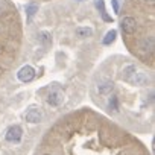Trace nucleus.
Segmentation results:
<instances>
[{"mask_svg": "<svg viewBox=\"0 0 155 155\" xmlns=\"http://www.w3.org/2000/svg\"><path fill=\"white\" fill-rule=\"evenodd\" d=\"M64 102V91L59 87H53L47 96V104L50 107H59Z\"/></svg>", "mask_w": 155, "mask_h": 155, "instance_id": "1", "label": "nucleus"}, {"mask_svg": "<svg viewBox=\"0 0 155 155\" xmlns=\"http://www.w3.org/2000/svg\"><path fill=\"white\" fill-rule=\"evenodd\" d=\"M21 137H23V129H21L18 125H12V126H9V128L6 129V132H5V138H6L8 141H11V143H17V141H20Z\"/></svg>", "mask_w": 155, "mask_h": 155, "instance_id": "2", "label": "nucleus"}, {"mask_svg": "<svg viewBox=\"0 0 155 155\" xmlns=\"http://www.w3.org/2000/svg\"><path fill=\"white\" fill-rule=\"evenodd\" d=\"M129 82L131 84H134V85H147V84H150L152 82V79H150V76L147 74V73H144V71H135L134 73V76L129 79Z\"/></svg>", "mask_w": 155, "mask_h": 155, "instance_id": "3", "label": "nucleus"}, {"mask_svg": "<svg viewBox=\"0 0 155 155\" xmlns=\"http://www.w3.org/2000/svg\"><path fill=\"white\" fill-rule=\"evenodd\" d=\"M17 78H18L21 82H31L34 78H35V70H34V67H31V65H23V67L18 70Z\"/></svg>", "mask_w": 155, "mask_h": 155, "instance_id": "4", "label": "nucleus"}, {"mask_svg": "<svg viewBox=\"0 0 155 155\" xmlns=\"http://www.w3.org/2000/svg\"><path fill=\"white\" fill-rule=\"evenodd\" d=\"M25 120L29 122V123H38L43 120V111L41 108H37V107H32L26 111L25 114Z\"/></svg>", "mask_w": 155, "mask_h": 155, "instance_id": "5", "label": "nucleus"}, {"mask_svg": "<svg viewBox=\"0 0 155 155\" xmlns=\"http://www.w3.org/2000/svg\"><path fill=\"white\" fill-rule=\"evenodd\" d=\"M120 28L125 34H134L137 29V21L132 17H123L120 21Z\"/></svg>", "mask_w": 155, "mask_h": 155, "instance_id": "6", "label": "nucleus"}, {"mask_svg": "<svg viewBox=\"0 0 155 155\" xmlns=\"http://www.w3.org/2000/svg\"><path fill=\"white\" fill-rule=\"evenodd\" d=\"M153 49H155V40L152 35H147L140 41V50L143 53H152Z\"/></svg>", "mask_w": 155, "mask_h": 155, "instance_id": "7", "label": "nucleus"}, {"mask_svg": "<svg viewBox=\"0 0 155 155\" xmlns=\"http://www.w3.org/2000/svg\"><path fill=\"white\" fill-rule=\"evenodd\" d=\"M113 90H114L113 81H101V82L97 84V91H99L101 94H110Z\"/></svg>", "mask_w": 155, "mask_h": 155, "instance_id": "8", "label": "nucleus"}, {"mask_svg": "<svg viewBox=\"0 0 155 155\" xmlns=\"http://www.w3.org/2000/svg\"><path fill=\"white\" fill-rule=\"evenodd\" d=\"M38 12V5H35V3H29L28 6H26V15H28V23H31L32 21V18H34V15Z\"/></svg>", "mask_w": 155, "mask_h": 155, "instance_id": "9", "label": "nucleus"}, {"mask_svg": "<svg viewBox=\"0 0 155 155\" xmlns=\"http://www.w3.org/2000/svg\"><path fill=\"white\" fill-rule=\"evenodd\" d=\"M74 34L81 38H88V37L93 35V29L91 28H76Z\"/></svg>", "mask_w": 155, "mask_h": 155, "instance_id": "10", "label": "nucleus"}, {"mask_svg": "<svg viewBox=\"0 0 155 155\" xmlns=\"http://www.w3.org/2000/svg\"><path fill=\"white\" fill-rule=\"evenodd\" d=\"M137 71V68H135V65H128V67H125L123 68V74H122V78L125 81H128L129 82V79L134 76V73Z\"/></svg>", "mask_w": 155, "mask_h": 155, "instance_id": "11", "label": "nucleus"}, {"mask_svg": "<svg viewBox=\"0 0 155 155\" xmlns=\"http://www.w3.org/2000/svg\"><path fill=\"white\" fill-rule=\"evenodd\" d=\"M38 41H40L41 44H49V43H52V35H50V32L41 31V32L38 34Z\"/></svg>", "mask_w": 155, "mask_h": 155, "instance_id": "12", "label": "nucleus"}, {"mask_svg": "<svg viewBox=\"0 0 155 155\" xmlns=\"http://www.w3.org/2000/svg\"><path fill=\"white\" fill-rule=\"evenodd\" d=\"M116 35H117V32H116L114 29L108 31V32H107V35H105V38H104V44H105V46L111 44V43L116 40Z\"/></svg>", "mask_w": 155, "mask_h": 155, "instance_id": "13", "label": "nucleus"}, {"mask_svg": "<svg viewBox=\"0 0 155 155\" xmlns=\"http://www.w3.org/2000/svg\"><path fill=\"white\" fill-rule=\"evenodd\" d=\"M110 110L114 111V113L119 111V99H117V96H111V99H110Z\"/></svg>", "mask_w": 155, "mask_h": 155, "instance_id": "14", "label": "nucleus"}, {"mask_svg": "<svg viewBox=\"0 0 155 155\" xmlns=\"http://www.w3.org/2000/svg\"><path fill=\"white\" fill-rule=\"evenodd\" d=\"M113 9H114L116 14H119V11H120V0H113Z\"/></svg>", "mask_w": 155, "mask_h": 155, "instance_id": "15", "label": "nucleus"}, {"mask_svg": "<svg viewBox=\"0 0 155 155\" xmlns=\"http://www.w3.org/2000/svg\"><path fill=\"white\" fill-rule=\"evenodd\" d=\"M5 6H6V5H5V2H3V0H0V12H2V11L5 9Z\"/></svg>", "mask_w": 155, "mask_h": 155, "instance_id": "16", "label": "nucleus"}, {"mask_svg": "<svg viewBox=\"0 0 155 155\" xmlns=\"http://www.w3.org/2000/svg\"><path fill=\"white\" fill-rule=\"evenodd\" d=\"M143 2H146V3H150V5H153V3H155V0H143Z\"/></svg>", "mask_w": 155, "mask_h": 155, "instance_id": "17", "label": "nucleus"}, {"mask_svg": "<svg viewBox=\"0 0 155 155\" xmlns=\"http://www.w3.org/2000/svg\"><path fill=\"white\" fill-rule=\"evenodd\" d=\"M46 155H49V153H46Z\"/></svg>", "mask_w": 155, "mask_h": 155, "instance_id": "18", "label": "nucleus"}]
</instances>
